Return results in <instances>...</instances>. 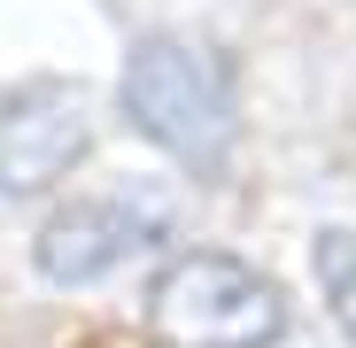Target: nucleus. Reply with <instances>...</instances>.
<instances>
[{
	"instance_id": "7ed1b4c3",
	"label": "nucleus",
	"mask_w": 356,
	"mask_h": 348,
	"mask_svg": "<svg viewBox=\"0 0 356 348\" xmlns=\"http://www.w3.org/2000/svg\"><path fill=\"white\" fill-rule=\"evenodd\" d=\"M93 147V93L78 78H24L0 93V194H47Z\"/></svg>"
},
{
	"instance_id": "20e7f679",
	"label": "nucleus",
	"mask_w": 356,
	"mask_h": 348,
	"mask_svg": "<svg viewBox=\"0 0 356 348\" xmlns=\"http://www.w3.org/2000/svg\"><path fill=\"white\" fill-rule=\"evenodd\" d=\"M155 240H163V209H147L140 194H86L39 224L31 256L54 286H101L124 263H140Z\"/></svg>"
},
{
	"instance_id": "f03ea898",
	"label": "nucleus",
	"mask_w": 356,
	"mask_h": 348,
	"mask_svg": "<svg viewBox=\"0 0 356 348\" xmlns=\"http://www.w3.org/2000/svg\"><path fill=\"white\" fill-rule=\"evenodd\" d=\"M147 333L163 348H271L286 340V295L225 248H186L147 286Z\"/></svg>"
},
{
	"instance_id": "f257e3e1",
	"label": "nucleus",
	"mask_w": 356,
	"mask_h": 348,
	"mask_svg": "<svg viewBox=\"0 0 356 348\" xmlns=\"http://www.w3.org/2000/svg\"><path fill=\"white\" fill-rule=\"evenodd\" d=\"M116 101H124V116H132L140 140H155L170 163H186V170H217L232 155V140H241L232 63L217 47L178 39V31H155V39L132 47Z\"/></svg>"
},
{
	"instance_id": "39448f33",
	"label": "nucleus",
	"mask_w": 356,
	"mask_h": 348,
	"mask_svg": "<svg viewBox=\"0 0 356 348\" xmlns=\"http://www.w3.org/2000/svg\"><path fill=\"white\" fill-rule=\"evenodd\" d=\"M318 286H325L333 325H341L348 348H356V232H348V224H341V232H318Z\"/></svg>"
}]
</instances>
